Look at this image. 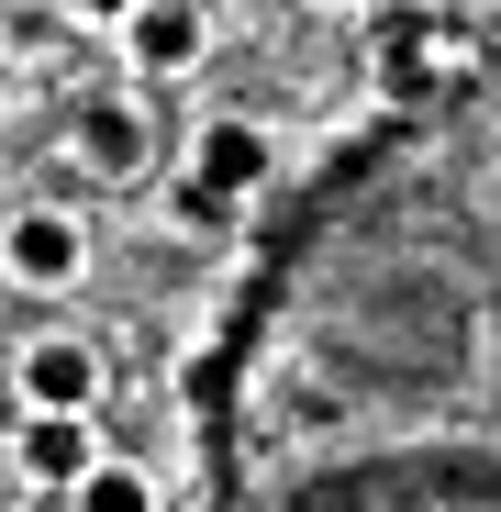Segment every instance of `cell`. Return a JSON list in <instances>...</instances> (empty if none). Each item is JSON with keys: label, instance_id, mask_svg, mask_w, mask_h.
<instances>
[{"label": "cell", "instance_id": "cell-1", "mask_svg": "<svg viewBox=\"0 0 501 512\" xmlns=\"http://www.w3.org/2000/svg\"><path fill=\"white\" fill-rule=\"evenodd\" d=\"M201 45H212L201 0H134V12H123V56H134V78H190Z\"/></svg>", "mask_w": 501, "mask_h": 512}, {"label": "cell", "instance_id": "cell-2", "mask_svg": "<svg viewBox=\"0 0 501 512\" xmlns=\"http://www.w3.org/2000/svg\"><path fill=\"white\" fill-rule=\"evenodd\" d=\"M0 268H12L23 290H78V268H90V234H78V212H23L12 234H0Z\"/></svg>", "mask_w": 501, "mask_h": 512}, {"label": "cell", "instance_id": "cell-3", "mask_svg": "<svg viewBox=\"0 0 501 512\" xmlns=\"http://www.w3.org/2000/svg\"><path fill=\"white\" fill-rule=\"evenodd\" d=\"M23 401L34 412H90L101 401V357L78 346V334H34L23 346Z\"/></svg>", "mask_w": 501, "mask_h": 512}, {"label": "cell", "instance_id": "cell-4", "mask_svg": "<svg viewBox=\"0 0 501 512\" xmlns=\"http://www.w3.org/2000/svg\"><path fill=\"white\" fill-rule=\"evenodd\" d=\"M190 179L212 190V201H257V179H268V134L257 123H201V145H190Z\"/></svg>", "mask_w": 501, "mask_h": 512}, {"label": "cell", "instance_id": "cell-5", "mask_svg": "<svg viewBox=\"0 0 501 512\" xmlns=\"http://www.w3.org/2000/svg\"><path fill=\"white\" fill-rule=\"evenodd\" d=\"M90 457H101L90 412H34V423H23V479H34V490H67Z\"/></svg>", "mask_w": 501, "mask_h": 512}, {"label": "cell", "instance_id": "cell-6", "mask_svg": "<svg viewBox=\"0 0 501 512\" xmlns=\"http://www.w3.org/2000/svg\"><path fill=\"white\" fill-rule=\"evenodd\" d=\"M78 167H101V179H134V167H145L134 101H78Z\"/></svg>", "mask_w": 501, "mask_h": 512}, {"label": "cell", "instance_id": "cell-7", "mask_svg": "<svg viewBox=\"0 0 501 512\" xmlns=\"http://www.w3.org/2000/svg\"><path fill=\"white\" fill-rule=\"evenodd\" d=\"M67 501H78V512H145V501H156V479H134V468H101V457H90V468L67 479Z\"/></svg>", "mask_w": 501, "mask_h": 512}, {"label": "cell", "instance_id": "cell-8", "mask_svg": "<svg viewBox=\"0 0 501 512\" xmlns=\"http://www.w3.org/2000/svg\"><path fill=\"white\" fill-rule=\"evenodd\" d=\"M67 12H78V23H123L134 0H67Z\"/></svg>", "mask_w": 501, "mask_h": 512}, {"label": "cell", "instance_id": "cell-9", "mask_svg": "<svg viewBox=\"0 0 501 512\" xmlns=\"http://www.w3.org/2000/svg\"><path fill=\"white\" fill-rule=\"evenodd\" d=\"M0 468H12V457H0Z\"/></svg>", "mask_w": 501, "mask_h": 512}]
</instances>
